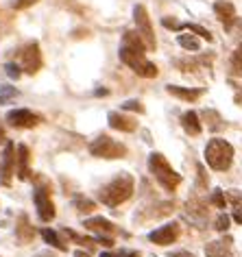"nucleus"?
I'll return each instance as SVG.
<instances>
[{
	"label": "nucleus",
	"mask_w": 242,
	"mask_h": 257,
	"mask_svg": "<svg viewBox=\"0 0 242 257\" xmlns=\"http://www.w3.org/2000/svg\"><path fill=\"white\" fill-rule=\"evenodd\" d=\"M90 153L94 157H103V159H120L127 155V149L116 140H111L109 136H100L90 144Z\"/></svg>",
	"instance_id": "39448f33"
},
{
	"label": "nucleus",
	"mask_w": 242,
	"mask_h": 257,
	"mask_svg": "<svg viewBox=\"0 0 242 257\" xmlns=\"http://www.w3.org/2000/svg\"><path fill=\"white\" fill-rule=\"evenodd\" d=\"M7 122L18 128H31V126L40 124V115H35L29 109H14V111L7 113Z\"/></svg>",
	"instance_id": "9b49d317"
},
{
	"label": "nucleus",
	"mask_w": 242,
	"mask_h": 257,
	"mask_svg": "<svg viewBox=\"0 0 242 257\" xmlns=\"http://www.w3.org/2000/svg\"><path fill=\"white\" fill-rule=\"evenodd\" d=\"M166 92L173 94V96H177V98H181V100L192 102V100H196V98H199V96L203 94V89H190V87H179V85H166Z\"/></svg>",
	"instance_id": "4468645a"
},
{
	"label": "nucleus",
	"mask_w": 242,
	"mask_h": 257,
	"mask_svg": "<svg viewBox=\"0 0 242 257\" xmlns=\"http://www.w3.org/2000/svg\"><path fill=\"white\" fill-rule=\"evenodd\" d=\"M149 170H151V175L155 177V181L168 192L177 190V185L181 183V175H177L173 170V166L166 162V157H164L162 153H153L149 157Z\"/></svg>",
	"instance_id": "7ed1b4c3"
},
{
	"label": "nucleus",
	"mask_w": 242,
	"mask_h": 257,
	"mask_svg": "<svg viewBox=\"0 0 242 257\" xmlns=\"http://www.w3.org/2000/svg\"><path fill=\"white\" fill-rule=\"evenodd\" d=\"M146 44L140 37V33H133V31H127L123 37V46H120V59L123 63H127L138 76H144V79H155L157 76V66L151 63L144 57Z\"/></svg>",
	"instance_id": "f257e3e1"
},
{
	"label": "nucleus",
	"mask_w": 242,
	"mask_h": 257,
	"mask_svg": "<svg viewBox=\"0 0 242 257\" xmlns=\"http://www.w3.org/2000/svg\"><path fill=\"white\" fill-rule=\"evenodd\" d=\"M205 255L207 257H233L229 246H225V242H209L205 246Z\"/></svg>",
	"instance_id": "6ab92c4d"
},
{
	"label": "nucleus",
	"mask_w": 242,
	"mask_h": 257,
	"mask_svg": "<svg viewBox=\"0 0 242 257\" xmlns=\"http://www.w3.org/2000/svg\"><path fill=\"white\" fill-rule=\"evenodd\" d=\"M0 142H5V131L0 128Z\"/></svg>",
	"instance_id": "ea45409f"
},
{
	"label": "nucleus",
	"mask_w": 242,
	"mask_h": 257,
	"mask_svg": "<svg viewBox=\"0 0 242 257\" xmlns=\"http://www.w3.org/2000/svg\"><path fill=\"white\" fill-rule=\"evenodd\" d=\"M188 214H196L199 218H205L207 211H205V205H203L201 201H196V198H192V201H188Z\"/></svg>",
	"instance_id": "4be33fe9"
},
{
	"label": "nucleus",
	"mask_w": 242,
	"mask_h": 257,
	"mask_svg": "<svg viewBox=\"0 0 242 257\" xmlns=\"http://www.w3.org/2000/svg\"><path fill=\"white\" fill-rule=\"evenodd\" d=\"M227 201L233 205V211H242V192L240 190H229Z\"/></svg>",
	"instance_id": "b1692460"
},
{
	"label": "nucleus",
	"mask_w": 242,
	"mask_h": 257,
	"mask_svg": "<svg viewBox=\"0 0 242 257\" xmlns=\"http://www.w3.org/2000/svg\"><path fill=\"white\" fill-rule=\"evenodd\" d=\"M133 188H136V181H133L131 175H118L113 181H109L107 185H103L98 192L100 201H103L107 207H116V205L129 201L133 194Z\"/></svg>",
	"instance_id": "f03ea898"
},
{
	"label": "nucleus",
	"mask_w": 242,
	"mask_h": 257,
	"mask_svg": "<svg viewBox=\"0 0 242 257\" xmlns=\"http://www.w3.org/2000/svg\"><path fill=\"white\" fill-rule=\"evenodd\" d=\"M100 257H142L136 250H120V253H103Z\"/></svg>",
	"instance_id": "473e14b6"
},
{
	"label": "nucleus",
	"mask_w": 242,
	"mask_h": 257,
	"mask_svg": "<svg viewBox=\"0 0 242 257\" xmlns=\"http://www.w3.org/2000/svg\"><path fill=\"white\" fill-rule=\"evenodd\" d=\"M107 120H109L111 128H116V131L131 133V131H136V128H138V122L136 120L129 118V115H125V113H120V111H111Z\"/></svg>",
	"instance_id": "ddd939ff"
},
{
	"label": "nucleus",
	"mask_w": 242,
	"mask_h": 257,
	"mask_svg": "<svg viewBox=\"0 0 242 257\" xmlns=\"http://www.w3.org/2000/svg\"><path fill=\"white\" fill-rule=\"evenodd\" d=\"M83 227L85 229H90V231H96V233H113V224L107 220V218H100V216H96V218H90V220H85L83 222Z\"/></svg>",
	"instance_id": "dca6fc26"
},
{
	"label": "nucleus",
	"mask_w": 242,
	"mask_h": 257,
	"mask_svg": "<svg viewBox=\"0 0 242 257\" xmlns=\"http://www.w3.org/2000/svg\"><path fill=\"white\" fill-rule=\"evenodd\" d=\"M37 0H16L14 3V7L16 9H27V7H31V5H35Z\"/></svg>",
	"instance_id": "f704fd0d"
},
{
	"label": "nucleus",
	"mask_w": 242,
	"mask_h": 257,
	"mask_svg": "<svg viewBox=\"0 0 242 257\" xmlns=\"http://www.w3.org/2000/svg\"><path fill=\"white\" fill-rule=\"evenodd\" d=\"M205 162L212 170H218V172L227 170L233 162V146L220 138L209 140L205 146Z\"/></svg>",
	"instance_id": "20e7f679"
},
{
	"label": "nucleus",
	"mask_w": 242,
	"mask_h": 257,
	"mask_svg": "<svg viewBox=\"0 0 242 257\" xmlns=\"http://www.w3.org/2000/svg\"><path fill=\"white\" fill-rule=\"evenodd\" d=\"M177 42H179V46L186 48V50H199L201 48V42L196 40L194 35H179L177 37Z\"/></svg>",
	"instance_id": "412c9836"
},
{
	"label": "nucleus",
	"mask_w": 242,
	"mask_h": 257,
	"mask_svg": "<svg viewBox=\"0 0 242 257\" xmlns=\"http://www.w3.org/2000/svg\"><path fill=\"white\" fill-rule=\"evenodd\" d=\"M74 207L79 209V211H83V214H87V211H94V203L90 201V198H83V196H79L74 201Z\"/></svg>",
	"instance_id": "393cba45"
},
{
	"label": "nucleus",
	"mask_w": 242,
	"mask_h": 257,
	"mask_svg": "<svg viewBox=\"0 0 242 257\" xmlns=\"http://www.w3.org/2000/svg\"><path fill=\"white\" fill-rule=\"evenodd\" d=\"M133 20H136L138 33H140V37L144 40L146 48L155 50V46H157V44H155V35H153L151 18H149V14H146V7H144V5H136V7H133Z\"/></svg>",
	"instance_id": "423d86ee"
},
{
	"label": "nucleus",
	"mask_w": 242,
	"mask_h": 257,
	"mask_svg": "<svg viewBox=\"0 0 242 257\" xmlns=\"http://www.w3.org/2000/svg\"><path fill=\"white\" fill-rule=\"evenodd\" d=\"M205 118L209 120V128H212V131H218V128H222V120H220V115L216 111H205Z\"/></svg>",
	"instance_id": "bb28decb"
},
{
	"label": "nucleus",
	"mask_w": 242,
	"mask_h": 257,
	"mask_svg": "<svg viewBox=\"0 0 242 257\" xmlns=\"http://www.w3.org/2000/svg\"><path fill=\"white\" fill-rule=\"evenodd\" d=\"M212 203H214L218 209H225V205H227L225 192H222V190H214V192H212Z\"/></svg>",
	"instance_id": "cd10ccee"
},
{
	"label": "nucleus",
	"mask_w": 242,
	"mask_h": 257,
	"mask_svg": "<svg viewBox=\"0 0 242 257\" xmlns=\"http://www.w3.org/2000/svg\"><path fill=\"white\" fill-rule=\"evenodd\" d=\"M35 257H53L50 253H40V255H35Z\"/></svg>",
	"instance_id": "58836bf2"
},
{
	"label": "nucleus",
	"mask_w": 242,
	"mask_h": 257,
	"mask_svg": "<svg viewBox=\"0 0 242 257\" xmlns=\"http://www.w3.org/2000/svg\"><path fill=\"white\" fill-rule=\"evenodd\" d=\"M233 220L242 224V211H233Z\"/></svg>",
	"instance_id": "4c0bfd02"
},
{
	"label": "nucleus",
	"mask_w": 242,
	"mask_h": 257,
	"mask_svg": "<svg viewBox=\"0 0 242 257\" xmlns=\"http://www.w3.org/2000/svg\"><path fill=\"white\" fill-rule=\"evenodd\" d=\"M162 24H164L166 29H175V31L186 29V24H181V22H177V20H170V18H162Z\"/></svg>",
	"instance_id": "2f4dec72"
},
{
	"label": "nucleus",
	"mask_w": 242,
	"mask_h": 257,
	"mask_svg": "<svg viewBox=\"0 0 242 257\" xmlns=\"http://www.w3.org/2000/svg\"><path fill=\"white\" fill-rule=\"evenodd\" d=\"M231 72H233V74H242V44L233 50V57H231Z\"/></svg>",
	"instance_id": "5701e85b"
},
{
	"label": "nucleus",
	"mask_w": 242,
	"mask_h": 257,
	"mask_svg": "<svg viewBox=\"0 0 242 257\" xmlns=\"http://www.w3.org/2000/svg\"><path fill=\"white\" fill-rule=\"evenodd\" d=\"M20 61H22L24 72L35 74L37 70L42 68V53H40V46H37L35 42H31L29 46H24L22 53H20Z\"/></svg>",
	"instance_id": "6e6552de"
},
{
	"label": "nucleus",
	"mask_w": 242,
	"mask_h": 257,
	"mask_svg": "<svg viewBox=\"0 0 242 257\" xmlns=\"http://www.w3.org/2000/svg\"><path fill=\"white\" fill-rule=\"evenodd\" d=\"M186 29L190 31V33H196V35H201L203 40H207V42H212L214 37L209 35V31L207 29H203V27H199V24H186Z\"/></svg>",
	"instance_id": "a878e982"
},
{
	"label": "nucleus",
	"mask_w": 242,
	"mask_h": 257,
	"mask_svg": "<svg viewBox=\"0 0 242 257\" xmlns=\"http://www.w3.org/2000/svg\"><path fill=\"white\" fill-rule=\"evenodd\" d=\"M33 201H35V207H37V214L44 222H50L55 218V205L50 201V194L44 188H37L33 192Z\"/></svg>",
	"instance_id": "1a4fd4ad"
},
{
	"label": "nucleus",
	"mask_w": 242,
	"mask_h": 257,
	"mask_svg": "<svg viewBox=\"0 0 242 257\" xmlns=\"http://www.w3.org/2000/svg\"><path fill=\"white\" fill-rule=\"evenodd\" d=\"M5 70H7V74L11 76V79H20V76H22L20 66H16V63H7V66H5Z\"/></svg>",
	"instance_id": "72a5a7b5"
},
{
	"label": "nucleus",
	"mask_w": 242,
	"mask_h": 257,
	"mask_svg": "<svg viewBox=\"0 0 242 257\" xmlns=\"http://www.w3.org/2000/svg\"><path fill=\"white\" fill-rule=\"evenodd\" d=\"M181 126L183 131L190 133V136H199L201 133V122H199V115L194 111H186L181 115Z\"/></svg>",
	"instance_id": "f3484780"
},
{
	"label": "nucleus",
	"mask_w": 242,
	"mask_h": 257,
	"mask_svg": "<svg viewBox=\"0 0 242 257\" xmlns=\"http://www.w3.org/2000/svg\"><path fill=\"white\" fill-rule=\"evenodd\" d=\"M16 162H18V177L22 179H29L31 177V170H29V149L24 144L18 146V157H16Z\"/></svg>",
	"instance_id": "2eb2a0df"
},
{
	"label": "nucleus",
	"mask_w": 242,
	"mask_h": 257,
	"mask_svg": "<svg viewBox=\"0 0 242 257\" xmlns=\"http://www.w3.org/2000/svg\"><path fill=\"white\" fill-rule=\"evenodd\" d=\"M123 109H127V111H138V113H142L144 111V107H142V102L140 100H127Z\"/></svg>",
	"instance_id": "c756f323"
},
{
	"label": "nucleus",
	"mask_w": 242,
	"mask_h": 257,
	"mask_svg": "<svg viewBox=\"0 0 242 257\" xmlns=\"http://www.w3.org/2000/svg\"><path fill=\"white\" fill-rule=\"evenodd\" d=\"M14 168H16V146L7 142L3 153V162H0V185H9Z\"/></svg>",
	"instance_id": "9d476101"
},
{
	"label": "nucleus",
	"mask_w": 242,
	"mask_h": 257,
	"mask_svg": "<svg viewBox=\"0 0 242 257\" xmlns=\"http://www.w3.org/2000/svg\"><path fill=\"white\" fill-rule=\"evenodd\" d=\"M42 237L50 244V246H55V248H59V250H66V244L59 240V235H57L53 229H42Z\"/></svg>",
	"instance_id": "aec40b11"
},
{
	"label": "nucleus",
	"mask_w": 242,
	"mask_h": 257,
	"mask_svg": "<svg viewBox=\"0 0 242 257\" xmlns=\"http://www.w3.org/2000/svg\"><path fill=\"white\" fill-rule=\"evenodd\" d=\"M170 257H194V255L188 253V250H175V253H170Z\"/></svg>",
	"instance_id": "c9c22d12"
},
{
	"label": "nucleus",
	"mask_w": 242,
	"mask_h": 257,
	"mask_svg": "<svg viewBox=\"0 0 242 257\" xmlns=\"http://www.w3.org/2000/svg\"><path fill=\"white\" fill-rule=\"evenodd\" d=\"M74 257H90V250H76Z\"/></svg>",
	"instance_id": "e433bc0d"
},
{
	"label": "nucleus",
	"mask_w": 242,
	"mask_h": 257,
	"mask_svg": "<svg viewBox=\"0 0 242 257\" xmlns=\"http://www.w3.org/2000/svg\"><path fill=\"white\" fill-rule=\"evenodd\" d=\"M214 14L222 22V27H225V29H231L233 27V22H235V9H233L231 3H227V0H218V3L214 5Z\"/></svg>",
	"instance_id": "f8f14e48"
},
{
	"label": "nucleus",
	"mask_w": 242,
	"mask_h": 257,
	"mask_svg": "<svg viewBox=\"0 0 242 257\" xmlns=\"http://www.w3.org/2000/svg\"><path fill=\"white\" fill-rule=\"evenodd\" d=\"M181 229L177 222H166L162 224V227H157L155 231H151L149 233V240L153 244H159V246H168V244H173L177 237H179Z\"/></svg>",
	"instance_id": "0eeeda50"
},
{
	"label": "nucleus",
	"mask_w": 242,
	"mask_h": 257,
	"mask_svg": "<svg viewBox=\"0 0 242 257\" xmlns=\"http://www.w3.org/2000/svg\"><path fill=\"white\" fill-rule=\"evenodd\" d=\"M16 231H18V240H20V242H31V240H33V235H35V231L29 224V218L27 216H20Z\"/></svg>",
	"instance_id": "a211bd4d"
},
{
	"label": "nucleus",
	"mask_w": 242,
	"mask_h": 257,
	"mask_svg": "<svg viewBox=\"0 0 242 257\" xmlns=\"http://www.w3.org/2000/svg\"><path fill=\"white\" fill-rule=\"evenodd\" d=\"M229 222H231V220H229V216L227 214H220L218 218H216L214 227H216V231H227L229 229Z\"/></svg>",
	"instance_id": "c85d7f7f"
},
{
	"label": "nucleus",
	"mask_w": 242,
	"mask_h": 257,
	"mask_svg": "<svg viewBox=\"0 0 242 257\" xmlns=\"http://www.w3.org/2000/svg\"><path fill=\"white\" fill-rule=\"evenodd\" d=\"M14 96H18V92L14 87H7V85L0 87V102H5L7 98H14Z\"/></svg>",
	"instance_id": "7c9ffc66"
}]
</instances>
